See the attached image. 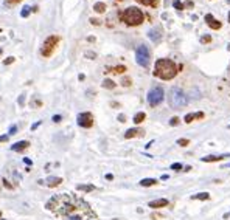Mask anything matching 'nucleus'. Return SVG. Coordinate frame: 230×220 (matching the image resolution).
<instances>
[{
	"mask_svg": "<svg viewBox=\"0 0 230 220\" xmlns=\"http://www.w3.org/2000/svg\"><path fill=\"white\" fill-rule=\"evenodd\" d=\"M103 87H104V88H115V82H114V81H111V79H104Z\"/></svg>",
	"mask_w": 230,
	"mask_h": 220,
	"instance_id": "obj_23",
	"label": "nucleus"
},
{
	"mask_svg": "<svg viewBox=\"0 0 230 220\" xmlns=\"http://www.w3.org/2000/svg\"><path fill=\"white\" fill-rule=\"evenodd\" d=\"M10 140V135H0V143H6Z\"/></svg>",
	"mask_w": 230,
	"mask_h": 220,
	"instance_id": "obj_31",
	"label": "nucleus"
},
{
	"mask_svg": "<svg viewBox=\"0 0 230 220\" xmlns=\"http://www.w3.org/2000/svg\"><path fill=\"white\" fill-rule=\"evenodd\" d=\"M76 123H78V126H81L84 129H90L93 126V115L89 112H83L76 116Z\"/></svg>",
	"mask_w": 230,
	"mask_h": 220,
	"instance_id": "obj_8",
	"label": "nucleus"
},
{
	"mask_svg": "<svg viewBox=\"0 0 230 220\" xmlns=\"http://www.w3.org/2000/svg\"><path fill=\"white\" fill-rule=\"evenodd\" d=\"M121 19H123V22L126 23V25L135 27V25H140V23L143 22L145 16H143V13H142L138 8L131 6V8H127V9H124V11H123Z\"/></svg>",
	"mask_w": 230,
	"mask_h": 220,
	"instance_id": "obj_3",
	"label": "nucleus"
},
{
	"mask_svg": "<svg viewBox=\"0 0 230 220\" xmlns=\"http://www.w3.org/2000/svg\"><path fill=\"white\" fill-rule=\"evenodd\" d=\"M23 163L30 166V164H31V160H30V158H23Z\"/></svg>",
	"mask_w": 230,
	"mask_h": 220,
	"instance_id": "obj_40",
	"label": "nucleus"
},
{
	"mask_svg": "<svg viewBox=\"0 0 230 220\" xmlns=\"http://www.w3.org/2000/svg\"><path fill=\"white\" fill-rule=\"evenodd\" d=\"M197 118H204V113H202V112H196V113H188V115H185L184 121H185V123H191V121H194V119H197Z\"/></svg>",
	"mask_w": 230,
	"mask_h": 220,
	"instance_id": "obj_16",
	"label": "nucleus"
},
{
	"mask_svg": "<svg viewBox=\"0 0 230 220\" xmlns=\"http://www.w3.org/2000/svg\"><path fill=\"white\" fill-rule=\"evenodd\" d=\"M140 185L142 186H154V185H157V180L156 178H143L140 181Z\"/></svg>",
	"mask_w": 230,
	"mask_h": 220,
	"instance_id": "obj_19",
	"label": "nucleus"
},
{
	"mask_svg": "<svg viewBox=\"0 0 230 220\" xmlns=\"http://www.w3.org/2000/svg\"><path fill=\"white\" fill-rule=\"evenodd\" d=\"M176 75H177V67L171 59H159L156 62L154 76H157L163 81H168V79H173Z\"/></svg>",
	"mask_w": 230,
	"mask_h": 220,
	"instance_id": "obj_2",
	"label": "nucleus"
},
{
	"mask_svg": "<svg viewBox=\"0 0 230 220\" xmlns=\"http://www.w3.org/2000/svg\"><path fill=\"white\" fill-rule=\"evenodd\" d=\"M173 6L176 8V9H179V11H181V9H184V3L181 2V0H174V2H173Z\"/></svg>",
	"mask_w": 230,
	"mask_h": 220,
	"instance_id": "obj_24",
	"label": "nucleus"
},
{
	"mask_svg": "<svg viewBox=\"0 0 230 220\" xmlns=\"http://www.w3.org/2000/svg\"><path fill=\"white\" fill-rule=\"evenodd\" d=\"M6 2H8V3H19L20 0H6Z\"/></svg>",
	"mask_w": 230,
	"mask_h": 220,
	"instance_id": "obj_42",
	"label": "nucleus"
},
{
	"mask_svg": "<svg viewBox=\"0 0 230 220\" xmlns=\"http://www.w3.org/2000/svg\"><path fill=\"white\" fill-rule=\"evenodd\" d=\"M171 169H173V170H181V169H182V164H181V163H173V164H171Z\"/></svg>",
	"mask_w": 230,
	"mask_h": 220,
	"instance_id": "obj_27",
	"label": "nucleus"
},
{
	"mask_svg": "<svg viewBox=\"0 0 230 220\" xmlns=\"http://www.w3.org/2000/svg\"><path fill=\"white\" fill-rule=\"evenodd\" d=\"M227 157H230V155H209V157H202L201 161H204V163H215V161H221V160H224Z\"/></svg>",
	"mask_w": 230,
	"mask_h": 220,
	"instance_id": "obj_13",
	"label": "nucleus"
},
{
	"mask_svg": "<svg viewBox=\"0 0 230 220\" xmlns=\"http://www.w3.org/2000/svg\"><path fill=\"white\" fill-rule=\"evenodd\" d=\"M61 119H62V116H61V115H55V116H53V121H55V123H59Z\"/></svg>",
	"mask_w": 230,
	"mask_h": 220,
	"instance_id": "obj_36",
	"label": "nucleus"
},
{
	"mask_svg": "<svg viewBox=\"0 0 230 220\" xmlns=\"http://www.w3.org/2000/svg\"><path fill=\"white\" fill-rule=\"evenodd\" d=\"M93 9H95V13H104V11H106V5L101 3V2H98V3L93 5Z\"/></svg>",
	"mask_w": 230,
	"mask_h": 220,
	"instance_id": "obj_21",
	"label": "nucleus"
},
{
	"mask_svg": "<svg viewBox=\"0 0 230 220\" xmlns=\"http://www.w3.org/2000/svg\"><path fill=\"white\" fill-rule=\"evenodd\" d=\"M148 206H149V208H152V209H159V208L168 206V200H166V199H157V200L149 202V205H148Z\"/></svg>",
	"mask_w": 230,
	"mask_h": 220,
	"instance_id": "obj_11",
	"label": "nucleus"
},
{
	"mask_svg": "<svg viewBox=\"0 0 230 220\" xmlns=\"http://www.w3.org/2000/svg\"><path fill=\"white\" fill-rule=\"evenodd\" d=\"M76 189H78V191H84V192H92V191H95V186H92V185H78V186H76Z\"/></svg>",
	"mask_w": 230,
	"mask_h": 220,
	"instance_id": "obj_18",
	"label": "nucleus"
},
{
	"mask_svg": "<svg viewBox=\"0 0 230 220\" xmlns=\"http://www.w3.org/2000/svg\"><path fill=\"white\" fill-rule=\"evenodd\" d=\"M191 199H193V200H209V199H210V194H209V192H199V194L193 195Z\"/></svg>",
	"mask_w": 230,
	"mask_h": 220,
	"instance_id": "obj_17",
	"label": "nucleus"
},
{
	"mask_svg": "<svg viewBox=\"0 0 230 220\" xmlns=\"http://www.w3.org/2000/svg\"><path fill=\"white\" fill-rule=\"evenodd\" d=\"M0 218H2V211H0Z\"/></svg>",
	"mask_w": 230,
	"mask_h": 220,
	"instance_id": "obj_46",
	"label": "nucleus"
},
{
	"mask_svg": "<svg viewBox=\"0 0 230 220\" xmlns=\"http://www.w3.org/2000/svg\"><path fill=\"white\" fill-rule=\"evenodd\" d=\"M30 8H31V6H25V8L20 11V16H22V17H28V16H30V13H31V9H30Z\"/></svg>",
	"mask_w": 230,
	"mask_h": 220,
	"instance_id": "obj_25",
	"label": "nucleus"
},
{
	"mask_svg": "<svg viewBox=\"0 0 230 220\" xmlns=\"http://www.w3.org/2000/svg\"><path fill=\"white\" fill-rule=\"evenodd\" d=\"M45 181H47V185H48L50 188H56V186H59V185L62 183V178H61V177H48Z\"/></svg>",
	"mask_w": 230,
	"mask_h": 220,
	"instance_id": "obj_15",
	"label": "nucleus"
},
{
	"mask_svg": "<svg viewBox=\"0 0 230 220\" xmlns=\"http://www.w3.org/2000/svg\"><path fill=\"white\" fill-rule=\"evenodd\" d=\"M19 104H20V106H23V96H20V98H19Z\"/></svg>",
	"mask_w": 230,
	"mask_h": 220,
	"instance_id": "obj_43",
	"label": "nucleus"
},
{
	"mask_svg": "<svg viewBox=\"0 0 230 220\" xmlns=\"http://www.w3.org/2000/svg\"><path fill=\"white\" fill-rule=\"evenodd\" d=\"M106 180H114V175L112 174H106Z\"/></svg>",
	"mask_w": 230,
	"mask_h": 220,
	"instance_id": "obj_41",
	"label": "nucleus"
},
{
	"mask_svg": "<svg viewBox=\"0 0 230 220\" xmlns=\"http://www.w3.org/2000/svg\"><path fill=\"white\" fill-rule=\"evenodd\" d=\"M58 42H59V37H58V36H50V37L44 42V45H42V50H41L42 56L48 58L50 54L53 53V50H55V47L58 45Z\"/></svg>",
	"mask_w": 230,
	"mask_h": 220,
	"instance_id": "obj_7",
	"label": "nucleus"
},
{
	"mask_svg": "<svg viewBox=\"0 0 230 220\" xmlns=\"http://www.w3.org/2000/svg\"><path fill=\"white\" fill-rule=\"evenodd\" d=\"M177 124H179V118L177 116H174V118L170 119V126H177Z\"/></svg>",
	"mask_w": 230,
	"mask_h": 220,
	"instance_id": "obj_28",
	"label": "nucleus"
},
{
	"mask_svg": "<svg viewBox=\"0 0 230 220\" xmlns=\"http://www.w3.org/2000/svg\"><path fill=\"white\" fill-rule=\"evenodd\" d=\"M210 40H212L210 36H202V37H201V42H202V43H207V42H210Z\"/></svg>",
	"mask_w": 230,
	"mask_h": 220,
	"instance_id": "obj_29",
	"label": "nucleus"
},
{
	"mask_svg": "<svg viewBox=\"0 0 230 220\" xmlns=\"http://www.w3.org/2000/svg\"><path fill=\"white\" fill-rule=\"evenodd\" d=\"M0 54H2V48H0Z\"/></svg>",
	"mask_w": 230,
	"mask_h": 220,
	"instance_id": "obj_47",
	"label": "nucleus"
},
{
	"mask_svg": "<svg viewBox=\"0 0 230 220\" xmlns=\"http://www.w3.org/2000/svg\"><path fill=\"white\" fill-rule=\"evenodd\" d=\"M16 132H17V126H11V127H10V132H8V133H10V135H14Z\"/></svg>",
	"mask_w": 230,
	"mask_h": 220,
	"instance_id": "obj_32",
	"label": "nucleus"
},
{
	"mask_svg": "<svg viewBox=\"0 0 230 220\" xmlns=\"http://www.w3.org/2000/svg\"><path fill=\"white\" fill-rule=\"evenodd\" d=\"M28 146H30L28 141L22 140V141H17V143H14V144L11 146V151H13V152H23L25 149H28Z\"/></svg>",
	"mask_w": 230,
	"mask_h": 220,
	"instance_id": "obj_9",
	"label": "nucleus"
},
{
	"mask_svg": "<svg viewBox=\"0 0 230 220\" xmlns=\"http://www.w3.org/2000/svg\"><path fill=\"white\" fill-rule=\"evenodd\" d=\"M145 118H146V115H145L143 112H138V113H135V116H134V123H135V124H140V123H143V121H145Z\"/></svg>",
	"mask_w": 230,
	"mask_h": 220,
	"instance_id": "obj_20",
	"label": "nucleus"
},
{
	"mask_svg": "<svg viewBox=\"0 0 230 220\" xmlns=\"http://www.w3.org/2000/svg\"><path fill=\"white\" fill-rule=\"evenodd\" d=\"M78 79H80V81H84V79H86V76H84V75H80V76H78Z\"/></svg>",
	"mask_w": 230,
	"mask_h": 220,
	"instance_id": "obj_44",
	"label": "nucleus"
},
{
	"mask_svg": "<svg viewBox=\"0 0 230 220\" xmlns=\"http://www.w3.org/2000/svg\"><path fill=\"white\" fill-rule=\"evenodd\" d=\"M205 22L209 23V27H210L212 30H219V28H221V22H216L212 14H207V16H205Z\"/></svg>",
	"mask_w": 230,
	"mask_h": 220,
	"instance_id": "obj_14",
	"label": "nucleus"
},
{
	"mask_svg": "<svg viewBox=\"0 0 230 220\" xmlns=\"http://www.w3.org/2000/svg\"><path fill=\"white\" fill-rule=\"evenodd\" d=\"M121 85H123V87H129V85H131V79H127V78L123 79V81H121Z\"/></svg>",
	"mask_w": 230,
	"mask_h": 220,
	"instance_id": "obj_30",
	"label": "nucleus"
},
{
	"mask_svg": "<svg viewBox=\"0 0 230 220\" xmlns=\"http://www.w3.org/2000/svg\"><path fill=\"white\" fill-rule=\"evenodd\" d=\"M168 103H170V106H171L173 109H182V107H185V106H187L188 99H187V95H185L181 88L174 87V88H171V90H170V95H168Z\"/></svg>",
	"mask_w": 230,
	"mask_h": 220,
	"instance_id": "obj_4",
	"label": "nucleus"
},
{
	"mask_svg": "<svg viewBox=\"0 0 230 220\" xmlns=\"http://www.w3.org/2000/svg\"><path fill=\"white\" fill-rule=\"evenodd\" d=\"M177 144L182 146V147H185V146L190 144V140H187V138H179V140H177Z\"/></svg>",
	"mask_w": 230,
	"mask_h": 220,
	"instance_id": "obj_26",
	"label": "nucleus"
},
{
	"mask_svg": "<svg viewBox=\"0 0 230 220\" xmlns=\"http://www.w3.org/2000/svg\"><path fill=\"white\" fill-rule=\"evenodd\" d=\"M137 2H140L146 6H156L157 5V0H137Z\"/></svg>",
	"mask_w": 230,
	"mask_h": 220,
	"instance_id": "obj_22",
	"label": "nucleus"
},
{
	"mask_svg": "<svg viewBox=\"0 0 230 220\" xmlns=\"http://www.w3.org/2000/svg\"><path fill=\"white\" fill-rule=\"evenodd\" d=\"M163 98H165L163 88L162 87H154V88H151L149 93H148V103H149V106L156 107V106H159L163 101Z\"/></svg>",
	"mask_w": 230,
	"mask_h": 220,
	"instance_id": "obj_5",
	"label": "nucleus"
},
{
	"mask_svg": "<svg viewBox=\"0 0 230 220\" xmlns=\"http://www.w3.org/2000/svg\"><path fill=\"white\" fill-rule=\"evenodd\" d=\"M148 37H149L152 42L159 43V42L162 40V33H160V30H159V28H152V30H149V31H148Z\"/></svg>",
	"mask_w": 230,
	"mask_h": 220,
	"instance_id": "obj_10",
	"label": "nucleus"
},
{
	"mask_svg": "<svg viewBox=\"0 0 230 220\" xmlns=\"http://www.w3.org/2000/svg\"><path fill=\"white\" fill-rule=\"evenodd\" d=\"M41 124H42V123H41V121H37V123H34V124L31 126V130H36V129H37V127L41 126Z\"/></svg>",
	"mask_w": 230,
	"mask_h": 220,
	"instance_id": "obj_37",
	"label": "nucleus"
},
{
	"mask_svg": "<svg viewBox=\"0 0 230 220\" xmlns=\"http://www.w3.org/2000/svg\"><path fill=\"white\" fill-rule=\"evenodd\" d=\"M228 22H230V13H228Z\"/></svg>",
	"mask_w": 230,
	"mask_h": 220,
	"instance_id": "obj_45",
	"label": "nucleus"
},
{
	"mask_svg": "<svg viewBox=\"0 0 230 220\" xmlns=\"http://www.w3.org/2000/svg\"><path fill=\"white\" fill-rule=\"evenodd\" d=\"M142 135H145V132H143L142 129H137V127H134V129L126 130V133H124V138H126V140H129V138H134V136H142Z\"/></svg>",
	"mask_w": 230,
	"mask_h": 220,
	"instance_id": "obj_12",
	"label": "nucleus"
},
{
	"mask_svg": "<svg viewBox=\"0 0 230 220\" xmlns=\"http://www.w3.org/2000/svg\"><path fill=\"white\" fill-rule=\"evenodd\" d=\"M86 56H89V59H95V53H92V51H87Z\"/></svg>",
	"mask_w": 230,
	"mask_h": 220,
	"instance_id": "obj_38",
	"label": "nucleus"
},
{
	"mask_svg": "<svg viewBox=\"0 0 230 220\" xmlns=\"http://www.w3.org/2000/svg\"><path fill=\"white\" fill-rule=\"evenodd\" d=\"M13 62H14V58H8V59H5V61H3V64H5V65H10V64H13Z\"/></svg>",
	"mask_w": 230,
	"mask_h": 220,
	"instance_id": "obj_33",
	"label": "nucleus"
},
{
	"mask_svg": "<svg viewBox=\"0 0 230 220\" xmlns=\"http://www.w3.org/2000/svg\"><path fill=\"white\" fill-rule=\"evenodd\" d=\"M48 211L55 212L56 215L65 217V220H87L93 218L95 214L90 206L83 202L81 199H76L70 194H59L50 200L45 206Z\"/></svg>",
	"mask_w": 230,
	"mask_h": 220,
	"instance_id": "obj_1",
	"label": "nucleus"
},
{
	"mask_svg": "<svg viewBox=\"0 0 230 220\" xmlns=\"http://www.w3.org/2000/svg\"><path fill=\"white\" fill-rule=\"evenodd\" d=\"M124 70H126V67H123V65H120V67H117V68H115V71H117V73H123Z\"/></svg>",
	"mask_w": 230,
	"mask_h": 220,
	"instance_id": "obj_34",
	"label": "nucleus"
},
{
	"mask_svg": "<svg viewBox=\"0 0 230 220\" xmlns=\"http://www.w3.org/2000/svg\"><path fill=\"white\" fill-rule=\"evenodd\" d=\"M3 185H5V188H8V189H13V185H11L8 180H3Z\"/></svg>",
	"mask_w": 230,
	"mask_h": 220,
	"instance_id": "obj_35",
	"label": "nucleus"
},
{
	"mask_svg": "<svg viewBox=\"0 0 230 220\" xmlns=\"http://www.w3.org/2000/svg\"><path fill=\"white\" fill-rule=\"evenodd\" d=\"M135 61L138 65L142 67H148L149 65V61H151V54H149V50L146 45H140L135 51Z\"/></svg>",
	"mask_w": 230,
	"mask_h": 220,
	"instance_id": "obj_6",
	"label": "nucleus"
},
{
	"mask_svg": "<svg viewBox=\"0 0 230 220\" xmlns=\"http://www.w3.org/2000/svg\"><path fill=\"white\" fill-rule=\"evenodd\" d=\"M118 121H120V123H124V121H126V116H124V115H118Z\"/></svg>",
	"mask_w": 230,
	"mask_h": 220,
	"instance_id": "obj_39",
	"label": "nucleus"
}]
</instances>
